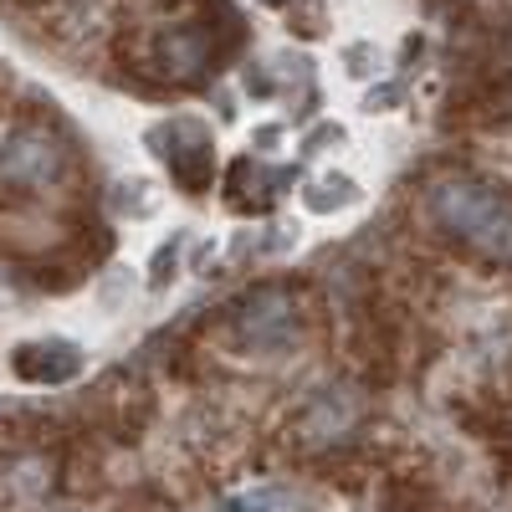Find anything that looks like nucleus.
Instances as JSON below:
<instances>
[{"label":"nucleus","mask_w":512,"mask_h":512,"mask_svg":"<svg viewBox=\"0 0 512 512\" xmlns=\"http://www.w3.org/2000/svg\"><path fill=\"white\" fill-rule=\"evenodd\" d=\"M431 221L487 251L492 262H512V200L502 190L482 180H441L431 190Z\"/></svg>","instance_id":"f257e3e1"},{"label":"nucleus","mask_w":512,"mask_h":512,"mask_svg":"<svg viewBox=\"0 0 512 512\" xmlns=\"http://www.w3.org/2000/svg\"><path fill=\"white\" fill-rule=\"evenodd\" d=\"M349 200H359V185L354 180H338V175H328V180H318L308 190V210H318V216H328V210L349 205Z\"/></svg>","instance_id":"0eeeda50"},{"label":"nucleus","mask_w":512,"mask_h":512,"mask_svg":"<svg viewBox=\"0 0 512 512\" xmlns=\"http://www.w3.org/2000/svg\"><path fill=\"white\" fill-rule=\"evenodd\" d=\"M11 369L26 384H67L82 374V349L67 338H41V344H21L11 354Z\"/></svg>","instance_id":"20e7f679"},{"label":"nucleus","mask_w":512,"mask_h":512,"mask_svg":"<svg viewBox=\"0 0 512 512\" xmlns=\"http://www.w3.org/2000/svg\"><path fill=\"white\" fill-rule=\"evenodd\" d=\"M231 512H297V497L267 487V492H246V497H236Z\"/></svg>","instance_id":"6e6552de"},{"label":"nucleus","mask_w":512,"mask_h":512,"mask_svg":"<svg viewBox=\"0 0 512 512\" xmlns=\"http://www.w3.org/2000/svg\"><path fill=\"white\" fill-rule=\"evenodd\" d=\"M262 6H282V0H262Z\"/></svg>","instance_id":"9d476101"},{"label":"nucleus","mask_w":512,"mask_h":512,"mask_svg":"<svg viewBox=\"0 0 512 512\" xmlns=\"http://www.w3.org/2000/svg\"><path fill=\"white\" fill-rule=\"evenodd\" d=\"M67 169V154L52 134L41 128H16V134L0 144V185L11 190H47Z\"/></svg>","instance_id":"7ed1b4c3"},{"label":"nucleus","mask_w":512,"mask_h":512,"mask_svg":"<svg viewBox=\"0 0 512 512\" xmlns=\"http://www.w3.org/2000/svg\"><path fill=\"white\" fill-rule=\"evenodd\" d=\"M205 52H210V41L195 26H180L159 41V62L169 67V77H195L205 67Z\"/></svg>","instance_id":"39448f33"},{"label":"nucleus","mask_w":512,"mask_h":512,"mask_svg":"<svg viewBox=\"0 0 512 512\" xmlns=\"http://www.w3.org/2000/svg\"><path fill=\"white\" fill-rule=\"evenodd\" d=\"M164 159H169V169H175V180H180L185 190H205L210 175H216V154H210L205 134H195L190 149H169Z\"/></svg>","instance_id":"423d86ee"},{"label":"nucleus","mask_w":512,"mask_h":512,"mask_svg":"<svg viewBox=\"0 0 512 512\" xmlns=\"http://www.w3.org/2000/svg\"><path fill=\"white\" fill-rule=\"evenodd\" d=\"M231 328L241 349H256V354L287 349L297 338V297L287 287H256L231 308Z\"/></svg>","instance_id":"f03ea898"},{"label":"nucleus","mask_w":512,"mask_h":512,"mask_svg":"<svg viewBox=\"0 0 512 512\" xmlns=\"http://www.w3.org/2000/svg\"><path fill=\"white\" fill-rule=\"evenodd\" d=\"M180 256V241H169V246H159V256H154V282H164V267Z\"/></svg>","instance_id":"1a4fd4ad"}]
</instances>
